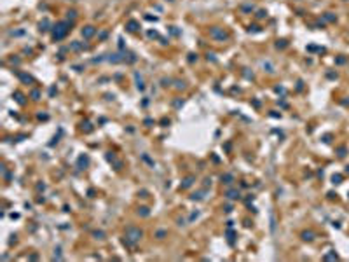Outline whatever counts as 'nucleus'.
I'll return each instance as SVG.
<instances>
[{
    "label": "nucleus",
    "instance_id": "obj_21",
    "mask_svg": "<svg viewBox=\"0 0 349 262\" xmlns=\"http://www.w3.org/2000/svg\"><path fill=\"white\" fill-rule=\"evenodd\" d=\"M169 82H171V80H169V79H162V86H169Z\"/></svg>",
    "mask_w": 349,
    "mask_h": 262
},
{
    "label": "nucleus",
    "instance_id": "obj_10",
    "mask_svg": "<svg viewBox=\"0 0 349 262\" xmlns=\"http://www.w3.org/2000/svg\"><path fill=\"white\" fill-rule=\"evenodd\" d=\"M127 30H129V32H136V30H138V23H136V21H129V23H127Z\"/></svg>",
    "mask_w": 349,
    "mask_h": 262
},
{
    "label": "nucleus",
    "instance_id": "obj_20",
    "mask_svg": "<svg viewBox=\"0 0 349 262\" xmlns=\"http://www.w3.org/2000/svg\"><path fill=\"white\" fill-rule=\"evenodd\" d=\"M208 185H211V178H204V187H208Z\"/></svg>",
    "mask_w": 349,
    "mask_h": 262
},
{
    "label": "nucleus",
    "instance_id": "obj_4",
    "mask_svg": "<svg viewBox=\"0 0 349 262\" xmlns=\"http://www.w3.org/2000/svg\"><path fill=\"white\" fill-rule=\"evenodd\" d=\"M194 176L192 175H189V176H185L183 180H182V185H180V189H189V187H192V184H194Z\"/></svg>",
    "mask_w": 349,
    "mask_h": 262
},
{
    "label": "nucleus",
    "instance_id": "obj_14",
    "mask_svg": "<svg viewBox=\"0 0 349 262\" xmlns=\"http://www.w3.org/2000/svg\"><path fill=\"white\" fill-rule=\"evenodd\" d=\"M271 231L274 233L276 231V218H274V213L271 212Z\"/></svg>",
    "mask_w": 349,
    "mask_h": 262
},
{
    "label": "nucleus",
    "instance_id": "obj_6",
    "mask_svg": "<svg viewBox=\"0 0 349 262\" xmlns=\"http://www.w3.org/2000/svg\"><path fill=\"white\" fill-rule=\"evenodd\" d=\"M93 35H94V28H93V26H86V28L82 30V37L89 39V37H93Z\"/></svg>",
    "mask_w": 349,
    "mask_h": 262
},
{
    "label": "nucleus",
    "instance_id": "obj_25",
    "mask_svg": "<svg viewBox=\"0 0 349 262\" xmlns=\"http://www.w3.org/2000/svg\"><path fill=\"white\" fill-rule=\"evenodd\" d=\"M257 16H258V18H264V16H265V11H258V14H257Z\"/></svg>",
    "mask_w": 349,
    "mask_h": 262
},
{
    "label": "nucleus",
    "instance_id": "obj_7",
    "mask_svg": "<svg viewBox=\"0 0 349 262\" xmlns=\"http://www.w3.org/2000/svg\"><path fill=\"white\" fill-rule=\"evenodd\" d=\"M234 182V176L231 173H225V175H222V184H225V185H231Z\"/></svg>",
    "mask_w": 349,
    "mask_h": 262
},
{
    "label": "nucleus",
    "instance_id": "obj_19",
    "mask_svg": "<svg viewBox=\"0 0 349 262\" xmlns=\"http://www.w3.org/2000/svg\"><path fill=\"white\" fill-rule=\"evenodd\" d=\"M176 87H178V89H182V87H185V84L182 82V80H176Z\"/></svg>",
    "mask_w": 349,
    "mask_h": 262
},
{
    "label": "nucleus",
    "instance_id": "obj_9",
    "mask_svg": "<svg viewBox=\"0 0 349 262\" xmlns=\"http://www.w3.org/2000/svg\"><path fill=\"white\" fill-rule=\"evenodd\" d=\"M70 49H72V51H82V49H86V46H84V44H79V42H73V44L70 46Z\"/></svg>",
    "mask_w": 349,
    "mask_h": 262
},
{
    "label": "nucleus",
    "instance_id": "obj_3",
    "mask_svg": "<svg viewBox=\"0 0 349 262\" xmlns=\"http://www.w3.org/2000/svg\"><path fill=\"white\" fill-rule=\"evenodd\" d=\"M210 35H211L213 39H216V40H227V33H225L223 30H220V28H211Z\"/></svg>",
    "mask_w": 349,
    "mask_h": 262
},
{
    "label": "nucleus",
    "instance_id": "obj_15",
    "mask_svg": "<svg viewBox=\"0 0 349 262\" xmlns=\"http://www.w3.org/2000/svg\"><path fill=\"white\" fill-rule=\"evenodd\" d=\"M47 26H49V21H47V19H44V23H40V32H46V30H49Z\"/></svg>",
    "mask_w": 349,
    "mask_h": 262
},
{
    "label": "nucleus",
    "instance_id": "obj_24",
    "mask_svg": "<svg viewBox=\"0 0 349 262\" xmlns=\"http://www.w3.org/2000/svg\"><path fill=\"white\" fill-rule=\"evenodd\" d=\"M148 37H150V39H155V37H157V33H155V32H148Z\"/></svg>",
    "mask_w": 349,
    "mask_h": 262
},
{
    "label": "nucleus",
    "instance_id": "obj_8",
    "mask_svg": "<svg viewBox=\"0 0 349 262\" xmlns=\"http://www.w3.org/2000/svg\"><path fill=\"white\" fill-rule=\"evenodd\" d=\"M87 163H89V159H87L86 155H80V157H79V168H80V170H82V166L86 168Z\"/></svg>",
    "mask_w": 349,
    "mask_h": 262
},
{
    "label": "nucleus",
    "instance_id": "obj_22",
    "mask_svg": "<svg viewBox=\"0 0 349 262\" xmlns=\"http://www.w3.org/2000/svg\"><path fill=\"white\" fill-rule=\"evenodd\" d=\"M243 11H253V5H243Z\"/></svg>",
    "mask_w": 349,
    "mask_h": 262
},
{
    "label": "nucleus",
    "instance_id": "obj_5",
    "mask_svg": "<svg viewBox=\"0 0 349 262\" xmlns=\"http://www.w3.org/2000/svg\"><path fill=\"white\" fill-rule=\"evenodd\" d=\"M225 196L229 197V199H239V191H236V189H229L227 192H225Z\"/></svg>",
    "mask_w": 349,
    "mask_h": 262
},
{
    "label": "nucleus",
    "instance_id": "obj_26",
    "mask_svg": "<svg viewBox=\"0 0 349 262\" xmlns=\"http://www.w3.org/2000/svg\"><path fill=\"white\" fill-rule=\"evenodd\" d=\"M37 189H39V191H44V189H46V185H44V184H39V185H37Z\"/></svg>",
    "mask_w": 349,
    "mask_h": 262
},
{
    "label": "nucleus",
    "instance_id": "obj_11",
    "mask_svg": "<svg viewBox=\"0 0 349 262\" xmlns=\"http://www.w3.org/2000/svg\"><path fill=\"white\" fill-rule=\"evenodd\" d=\"M93 236H94L96 239H105V233H103V231H94Z\"/></svg>",
    "mask_w": 349,
    "mask_h": 262
},
{
    "label": "nucleus",
    "instance_id": "obj_17",
    "mask_svg": "<svg viewBox=\"0 0 349 262\" xmlns=\"http://www.w3.org/2000/svg\"><path fill=\"white\" fill-rule=\"evenodd\" d=\"M19 79H23L25 82H31V80H33V79L30 77V75H25V74H19Z\"/></svg>",
    "mask_w": 349,
    "mask_h": 262
},
{
    "label": "nucleus",
    "instance_id": "obj_2",
    "mask_svg": "<svg viewBox=\"0 0 349 262\" xmlns=\"http://www.w3.org/2000/svg\"><path fill=\"white\" fill-rule=\"evenodd\" d=\"M70 26H72V23H68V21H63V23H59L58 28L54 30V40H61L65 35L68 33V30H70Z\"/></svg>",
    "mask_w": 349,
    "mask_h": 262
},
{
    "label": "nucleus",
    "instance_id": "obj_23",
    "mask_svg": "<svg viewBox=\"0 0 349 262\" xmlns=\"http://www.w3.org/2000/svg\"><path fill=\"white\" fill-rule=\"evenodd\" d=\"M31 96H33V100H39V91H33Z\"/></svg>",
    "mask_w": 349,
    "mask_h": 262
},
{
    "label": "nucleus",
    "instance_id": "obj_12",
    "mask_svg": "<svg viewBox=\"0 0 349 262\" xmlns=\"http://www.w3.org/2000/svg\"><path fill=\"white\" fill-rule=\"evenodd\" d=\"M138 213L141 215V217H148V213H150V212H148V208H145V206H141V208L138 210Z\"/></svg>",
    "mask_w": 349,
    "mask_h": 262
},
{
    "label": "nucleus",
    "instance_id": "obj_16",
    "mask_svg": "<svg viewBox=\"0 0 349 262\" xmlns=\"http://www.w3.org/2000/svg\"><path fill=\"white\" fill-rule=\"evenodd\" d=\"M227 236H229V243L234 245V233L231 231V227H229V231H227Z\"/></svg>",
    "mask_w": 349,
    "mask_h": 262
},
{
    "label": "nucleus",
    "instance_id": "obj_18",
    "mask_svg": "<svg viewBox=\"0 0 349 262\" xmlns=\"http://www.w3.org/2000/svg\"><path fill=\"white\" fill-rule=\"evenodd\" d=\"M302 236H304V239H309V241L312 239V233H304Z\"/></svg>",
    "mask_w": 349,
    "mask_h": 262
},
{
    "label": "nucleus",
    "instance_id": "obj_13",
    "mask_svg": "<svg viewBox=\"0 0 349 262\" xmlns=\"http://www.w3.org/2000/svg\"><path fill=\"white\" fill-rule=\"evenodd\" d=\"M166 234H168V231H162V229H161V231L155 233V238H157V239H162V238H166Z\"/></svg>",
    "mask_w": 349,
    "mask_h": 262
},
{
    "label": "nucleus",
    "instance_id": "obj_1",
    "mask_svg": "<svg viewBox=\"0 0 349 262\" xmlns=\"http://www.w3.org/2000/svg\"><path fill=\"white\" fill-rule=\"evenodd\" d=\"M141 236H143V231H141V229L129 225V227L126 229V238L122 239V243L126 245L127 248H135V245L141 239Z\"/></svg>",
    "mask_w": 349,
    "mask_h": 262
}]
</instances>
